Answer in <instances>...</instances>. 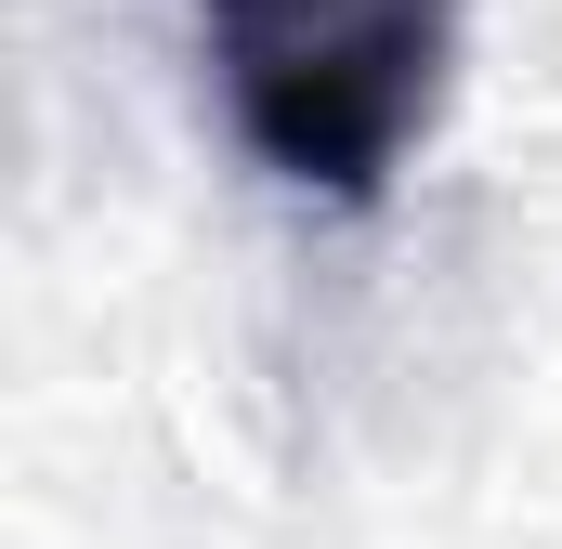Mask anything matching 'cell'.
<instances>
[{
    "mask_svg": "<svg viewBox=\"0 0 562 549\" xmlns=\"http://www.w3.org/2000/svg\"><path fill=\"white\" fill-rule=\"evenodd\" d=\"M196 26L249 157L301 197H380L445 119L458 0H196Z\"/></svg>",
    "mask_w": 562,
    "mask_h": 549,
    "instance_id": "cell-1",
    "label": "cell"
}]
</instances>
